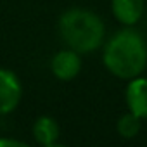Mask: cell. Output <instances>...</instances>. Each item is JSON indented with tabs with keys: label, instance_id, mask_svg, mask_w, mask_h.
<instances>
[{
	"label": "cell",
	"instance_id": "5b68a950",
	"mask_svg": "<svg viewBox=\"0 0 147 147\" xmlns=\"http://www.w3.org/2000/svg\"><path fill=\"white\" fill-rule=\"evenodd\" d=\"M125 102L130 113H133L140 119H147V78L135 76L128 80L125 90Z\"/></svg>",
	"mask_w": 147,
	"mask_h": 147
},
{
	"label": "cell",
	"instance_id": "8992f818",
	"mask_svg": "<svg viewBox=\"0 0 147 147\" xmlns=\"http://www.w3.org/2000/svg\"><path fill=\"white\" fill-rule=\"evenodd\" d=\"M111 11L123 26H135L145 11L144 0H111Z\"/></svg>",
	"mask_w": 147,
	"mask_h": 147
},
{
	"label": "cell",
	"instance_id": "277c9868",
	"mask_svg": "<svg viewBox=\"0 0 147 147\" xmlns=\"http://www.w3.org/2000/svg\"><path fill=\"white\" fill-rule=\"evenodd\" d=\"M50 71L61 82L75 80L82 71V54L73 49H62L50 59Z\"/></svg>",
	"mask_w": 147,
	"mask_h": 147
},
{
	"label": "cell",
	"instance_id": "52a82bcc",
	"mask_svg": "<svg viewBox=\"0 0 147 147\" xmlns=\"http://www.w3.org/2000/svg\"><path fill=\"white\" fill-rule=\"evenodd\" d=\"M59 125L52 116H40L33 123V137L36 144L43 147H54L57 145L59 138Z\"/></svg>",
	"mask_w": 147,
	"mask_h": 147
},
{
	"label": "cell",
	"instance_id": "9c48e42d",
	"mask_svg": "<svg viewBox=\"0 0 147 147\" xmlns=\"http://www.w3.org/2000/svg\"><path fill=\"white\" fill-rule=\"evenodd\" d=\"M0 147H26V144L12 137H0Z\"/></svg>",
	"mask_w": 147,
	"mask_h": 147
},
{
	"label": "cell",
	"instance_id": "ba28073f",
	"mask_svg": "<svg viewBox=\"0 0 147 147\" xmlns=\"http://www.w3.org/2000/svg\"><path fill=\"white\" fill-rule=\"evenodd\" d=\"M140 128H142V119L130 111L126 114L119 116V119L116 123V130H118L119 137H123V138H135L140 133Z\"/></svg>",
	"mask_w": 147,
	"mask_h": 147
},
{
	"label": "cell",
	"instance_id": "7a4b0ae2",
	"mask_svg": "<svg viewBox=\"0 0 147 147\" xmlns=\"http://www.w3.org/2000/svg\"><path fill=\"white\" fill-rule=\"evenodd\" d=\"M59 33L66 47L85 55L95 52L104 43L106 26L95 12L73 7L59 18Z\"/></svg>",
	"mask_w": 147,
	"mask_h": 147
},
{
	"label": "cell",
	"instance_id": "3957f363",
	"mask_svg": "<svg viewBox=\"0 0 147 147\" xmlns=\"http://www.w3.org/2000/svg\"><path fill=\"white\" fill-rule=\"evenodd\" d=\"M23 85L14 71L0 67V116L11 114L21 102Z\"/></svg>",
	"mask_w": 147,
	"mask_h": 147
},
{
	"label": "cell",
	"instance_id": "6da1fadb",
	"mask_svg": "<svg viewBox=\"0 0 147 147\" xmlns=\"http://www.w3.org/2000/svg\"><path fill=\"white\" fill-rule=\"evenodd\" d=\"M102 62L113 76L131 80L140 76L147 66V43L144 36L131 26L116 31L102 50Z\"/></svg>",
	"mask_w": 147,
	"mask_h": 147
}]
</instances>
